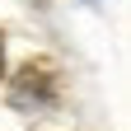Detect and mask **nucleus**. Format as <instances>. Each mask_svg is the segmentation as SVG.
<instances>
[{
    "label": "nucleus",
    "mask_w": 131,
    "mask_h": 131,
    "mask_svg": "<svg viewBox=\"0 0 131 131\" xmlns=\"http://www.w3.org/2000/svg\"><path fill=\"white\" fill-rule=\"evenodd\" d=\"M0 70H5V42H0Z\"/></svg>",
    "instance_id": "f257e3e1"
}]
</instances>
